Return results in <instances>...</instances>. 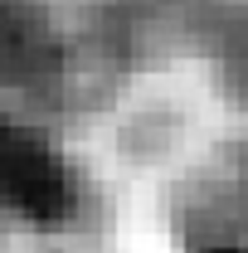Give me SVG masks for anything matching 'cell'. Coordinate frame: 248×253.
Returning <instances> with one entry per match:
<instances>
[{
  "label": "cell",
  "instance_id": "6da1fadb",
  "mask_svg": "<svg viewBox=\"0 0 248 253\" xmlns=\"http://www.w3.org/2000/svg\"><path fill=\"white\" fill-rule=\"evenodd\" d=\"M0 210L25 224H59L73 210L68 166L10 117H0Z\"/></svg>",
  "mask_w": 248,
  "mask_h": 253
}]
</instances>
